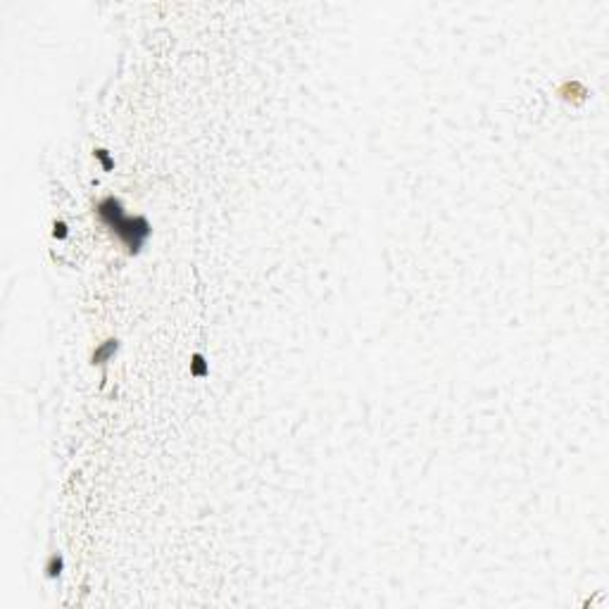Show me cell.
<instances>
[{
	"label": "cell",
	"mask_w": 609,
	"mask_h": 609,
	"mask_svg": "<svg viewBox=\"0 0 609 609\" xmlns=\"http://www.w3.org/2000/svg\"><path fill=\"white\" fill-rule=\"evenodd\" d=\"M98 217L107 224L109 229L114 231L119 238H122L129 252H138L145 238L150 236V224L145 217H129L124 212V207L119 200L114 198H105L98 203Z\"/></svg>",
	"instance_id": "6da1fadb"
},
{
	"label": "cell",
	"mask_w": 609,
	"mask_h": 609,
	"mask_svg": "<svg viewBox=\"0 0 609 609\" xmlns=\"http://www.w3.org/2000/svg\"><path fill=\"white\" fill-rule=\"evenodd\" d=\"M117 348H119V340H117V338L105 340V343H103V345L93 352V364H105L109 357L117 352Z\"/></svg>",
	"instance_id": "7a4b0ae2"
},
{
	"label": "cell",
	"mask_w": 609,
	"mask_h": 609,
	"mask_svg": "<svg viewBox=\"0 0 609 609\" xmlns=\"http://www.w3.org/2000/svg\"><path fill=\"white\" fill-rule=\"evenodd\" d=\"M190 374L193 376H205L207 374V364H205V357L198 352V355H193V362H190Z\"/></svg>",
	"instance_id": "3957f363"
},
{
	"label": "cell",
	"mask_w": 609,
	"mask_h": 609,
	"mask_svg": "<svg viewBox=\"0 0 609 609\" xmlns=\"http://www.w3.org/2000/svg\"><path fill=\"white\" fill-rule=\"evenodd\" d=\"M62 567H65L62 557L53 555V557H50V562H48V567H45V571H48V576H50V578H55V576H60V573H62Z\"/></svg>",
	"instance_id": "277c9868"
},
{
	"label": "cell",
	"mask_w": 609,
	"mask_h": 609,
	"mask_svg": "<svg viewBox=\"0 0 609 609\" xmlns=\"http://www.w3.org/2000/svg\"><path fill=\"white\" fill-rule=\"evenodd\" d=\"M95 157H98V160L103 162V167H105L107 172H109V169H112V167H114V162H112V157H109V155H107V150L98 148V150H95Z\"/></svg>",
	"instance_id": "5b68a950"
},
{
	"label": "cell",
	"mask_w": 609,
	"mask_h": 609,
	"mask_svg": "<svg viewBox=\"0 0 609 609\" xmlns=\"http://www.w3.org/2000/svg\"><path fill=\"white\" fill-rule=\"evenodd\" d=\"M53 233H55V238H65V236H67V226H65V221H57Z\"/></svg>",
	"instance_id": "8992f818"
}]
</instances>
